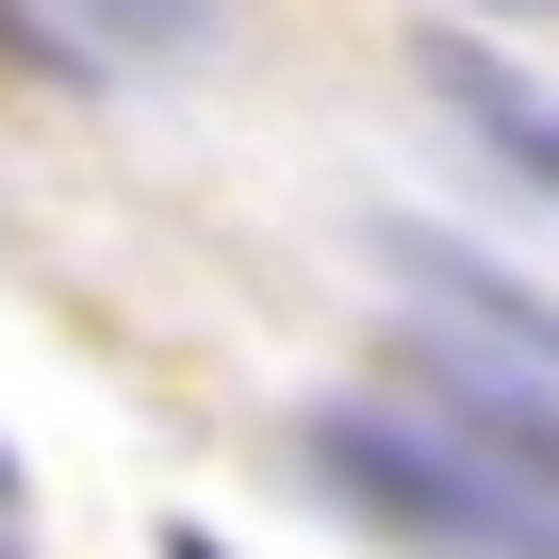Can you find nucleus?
Segmentation results:
<instances>
[{
  "instance_id": "39448f33",
  "label": "nucleus",
  "mask_w": 559,
  "mask_h": 559,
  "mask_svg": "<svg viewBox=\"0 0 559 559\" xmlns=\"http://www.w3.org/2000/svg\"><path fill=\"white\" fill-rule=\"evenodd\" d=\"M165 559H230V543H214V526H165Z\"/></svg>"
},
{
  "instance_id": "423d86ee",
  "label": "nucleus",
  "mask_w": 559,
  "mask_h": 559,
  "mask_svg": "<svg viewBox=\"0 0 559 559\" xmlns=\"http://www.w3.org/2000/svg\"><path fill=\"white\" fill-rule=\"evenodd\" d=\"M0 493H17V461H0Z\"/></svg>"
},
{
  "instance_id": "f257e3e1",
  "label": "nucleus",
  "mask_w": 559,
  "mask_h": 559,
  "mask_svg": "<svg viewBox=\"0 0 559 559\" xmlns=\"http://www.w3.org/2000/svg\"><path fill=\"white\" fill-rule=\"evenodd\" d=\"M313 461H330L362 510H395L412 543H444V559H559V510H543L526 477H493L461 428H412V412H313Z\"/></svg>"
},
{
  "instance_id": "7ed1b4c3",
  "label": "nucleus",
  "mask_w": 559,
  "mask_h": 559,
  "mask_svg": "<svg viewBox=\"0 0 559 559\" xmlns=\"http://www.w3.org/2000/svg\"><path fill=\"white\" fill-rule=\"evenodd\" d=\"M412 263H444V247H412ZM444 280H461V297H477V330H493V346H526V362L559 379V313L526 297V280H493V263H444Z\"/></svg>"
},
{
  "instance_id": "20e7f679",
  "label": "nucleus",
  "mask_w": 559,
  "mask_h": 559,
  "mask_svg": "<svg viewBox=\"0 0 559 559\" xmlns=\"http://www.w3.org/2000/svg\"><path fill=\"white\" fill-rule=\"evenodd\" d=\"M83 17H99V34H116V50H181V34H198V17H214V0H83Z\"/></svg>"
},
{
  "instance_id": "f03ea898",
  "label": "nucleus",
  "mask_w": 559,
  "mask_h": 559,
  "mask_svg": "<svg viewBox=\"0 0 559 559\" xmlns=\"http://www.w3.org/2000/svg\"><path fill=\"white\" fill-rule=\"evenodd\" d=\"M428 379L461 395V444H477L493 477H526V493L559 510V412H543L526 379H493V362H461V346H428Z\"/></svg>"
}]
</instances>
